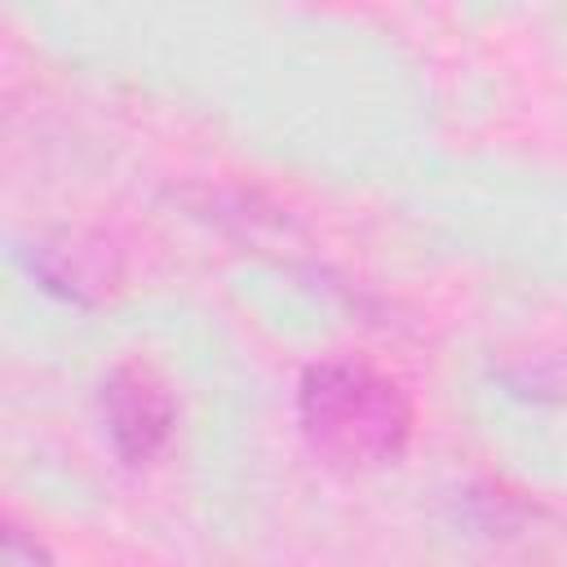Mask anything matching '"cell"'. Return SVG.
Here are the masks:
<instances>
[{
	"label": "cell",
	"instance_id": "1",
	"mask_svg": "<svg viewBox=\"0 0 567 567\" xmlns=\"http://www.w3.org/2000/svg\"><path fill=\"white\" fill-rule=\"evenodd\" d=\"M297 421L319 456L346 470H377L403 456L412 439L408 390L354 359H323L301 372Z\"/></svg>",
	"mask_w": 567,
	"mask_h": 567
},
{
	"label": "cell",
	"instance_id": "2",
	"mask_svg": "<svg viewBox=\"0 0 567 567\" xmlns=\"http://www.w3.org/2000/svg\"><path fill=\"white\" fill-rule=\"evenodd\" d=\"M173 421H177V408H173L168 381L151 363L128 359L111 368V377L102 381V425L120 461L146 465L168 443Z\"/></svg>",
	"mask_w": 567,
	"mask_h": 567
}]
</instances>
